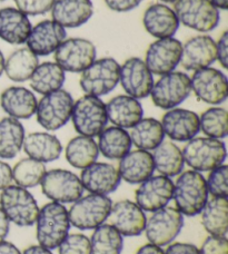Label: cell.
Listing matches in <instances>:
<instances>
[{"mask_svg":"<svg viewBox=\"0 0 228 254\" xmlns=\"http://www.w3.org/2000/svg\"><path fill=\"white\" fill-rule=\"evenodd\" d=\"M70 221L63 204L50 202L39 208L36 220V237L39 246L48 250L59 247L69 234Z\"/></svg>","mask_w":228,"mask_h":254,"instance_id":"6da1fadb","label":"cell"},{"mask_svg":"<svg viewBox=\"0 0 228 254\" xmlns=\"http://www.w3.org/2000/svg\"><path fill=\"white\" fill-rule=\"evenodd\" d=\"M206 179L197 171H184L174 184L172 198L176 208L182 215L196 216L200 214L208 199Z\"/></svg>","mask_w":228,"mask_h":254,"instance_id":"7a4b0ae2","label":"cell"},{"mask_svg":"<svg viewBox=\"0 0 228 254\" xmlns=\"http://www.w3.org/2000/svg\"><path fill=\"white\" fill-rule=\"evenodd\" d=\"M185 164L191 170L209 172L223 165L227 157L226 144L223 139L204 137H194L186 142L181 149Z\"/></svg>","mask_w":228,"mask_h":254,"instance_id":"3957f363","label":"cell"},{"mask_svg":"<svg viewBox=\"0 0 228 254\" xmlns=\"http://www.w3.org/2000/svg\"><path fill=\"white\" fill-rule=\"evenodd\" d=\"M120 65L115 58L104 57L95 60L80 72L79 85L85 95L105 96L119 84Z\"/></svg>","mask_w":228,"mask_h":254,"instance_id":"277c9868","label":"cell"},{"mask_svg":"<svg viewBox=\"0 0 228 254\" xmlns=\"http://www.w3.org/2000/svg\"><path fill=\"white\" fill-rule=\"evenodd\" d=\"M0 207L8 220L20 228L34 225L39 213L34 195L27 189L12 184L0 193Z\"/></svg>","mask_w":228,"mask_h":254,"instance_id":"5b68a950","label":"cell"},{"mask_svg":"<svg viewBox=\"0 0 228 254\" xmlns=\"http://www.w3.org/2000/svg\"><path fill=\"white\" fill-rule=\"evenodd\" d=\"M70 120L77 133L94 138L107 126L106 104L100 97L84 95L74 102Z\"/></svg>","mask_w":228,"mask_h":254,"instance_id":"8992f818","label":"cell"},{"mask_svg":"<svg viewBox=\"0 0 228 254\" xmlns=\"http://www.w3.org/2000/svg\"><path fill=\"white\" fill-rule=\"evenodd\" d=\"M113 206L107 195L89 194L77 199L68 211L72 226L78 230H95L108 220Z\"/></svg>","mask_w":228,"mask_h":254,"instance_id":"52a82bcc","label":"cell"},{"mask_svg":"<svg viewBox=\"0 0 228 254\" xmlns=\"http://www.w3.org/2000/svg\"><path fill=\"white\" fill-rule=\"evenodd\" d=\"M74 102L71 94L62 88L43 95L35 113L38 124L49 131L60 129L70 121Z\"/></svg>","mask_w":228,"mask_h":254,"instance_id":"ba28073f","label":"cell"},{"mask_svg":"<svg viewBox=\"0 0 228 254\" xmlns=\"http://www.w3.org/2000/svg\"><path fill=\"white\" fill-rule=\"evenodd\" d=\"M179 24L198 33H209L220 25V10L211 0H176L174 8Z\"/></svg>","mask_w":228,"mask_h":254,"instance_id":"9c48e42d","label":"cell"},{"mask_svg":"<svg viewBox=\"0 0 228 254\" xmlns=\"http://www.w3.org/2000/svg\"><path fill=\"white\" fill-rule=\"evenodd\" d=\"M190 93V77L186 72L174 70L154 83L149 96L155 106L168 111L184 103Z\"/></svg>","mask_w":228,"mask_h":254,"instance_id":"30bf717a","label":"cell"},{"mask_svg":"<svg viewBox=\"0 0 228 254\" xmlns=\"http://www.w3.org/2000/svg\"><path fill=\"white\" fill-rule=\"evenodd\" d=\"M184 223V215L176 207L165 206L153 212L146 221L144 232L149 243L165 247L178 237Z\"/></svg>","mask_w":228,"mask_h":254,"instance_id":"8fae6325","label":"cell"},{"mask_svg":"<svg viewBox=\"0 0 228 254\" xmlns=\"http://www.w3.org/2000/svg\"><path fill=\"white\" fill-rule=\"evenodd\" d=\"M40 185L45 196L60 204L74 203L83 196L85 190L79 176L62 169L46 172Z\"/></svg>","mask_w":228,"mask_h":254,"instance_id":"7c38bea8","label":"cell"},{"mask_svg":"<svg viewBox=\"0 0 228 254\" xmlns=\"http://www.w3.org/2000/svg\"><path fill=\"white\" fill-rule=\"evenodd\" d=\"M190 87L196 98L208 105H221L228 96L227 76L214 67L194 71L190 77Z\"/></svg>","mask_w":228,"mask_h":254,"instance_id":"4fadbf2b","label":"cell"},{"mask_svg":"<svg viewBox=\"0 0 228 254\" xmlns=\"http://www.w3.org/2000/svg\"><path fill=\"white\" fill-rule=\"evenodd\" d=\"M55 63L68 72H81L95 60L97 49L95 44L86 38H66L54 53Z\"/></svg>","mask_w":228,"mask_h":254,"instance_id":"5bb4252c","label":"cell"},{"mask_svg":"<svg viewBox=\"0 0 228 254\" xmlns=\"http://www.w3.org/2000/svg\"><path fill=\"white\" fill-rule=\"evenodd\" d=\"M182 43L175 37L156 39L145 54V64L153 75L163 76L174 71L179 65Z\"/></svg>","mask_w":228,"mask_h":254,"instance_id":"9a60e30c","label":"cell"},{"mask_svg":"<svg viewBox=\"0 0 228 254\" xmlns=\"http://www.w3.org/2000/svg\"><path fill=\"white\" fill-rule=\"evenodd\" d=\"M119 83L126 95L139 101L149 96L155 81L154 75L148 69L144 60L139 57H130L120 65Z\"/></svg>","mask_w":228,"mask_h":254,"instance_id":"2e32d148","label":"cell"},{"mask_svg":"<svg viewBox=\"0 0 228 254\" xmlns=\"http://www.w3.org/2000/svg\"><path fill=\"white\" fill-rule=\"evenodd\" d=\"M174 182L164 175L150 176L136 190V204L146 212H155L168 205L172 198Z\"/></svg>","mask_w":228,"mask_h":254,"instance_id":"e0dca14e","label":"cell"},{"mask_svg":"<svg viewBox=\"0 0 228 254\" xmlns=\"http://www.w3.org/2000/svg\"><path fill=\"white\" fill-rule=\"evenodd\" d=\"M216 62V42L208 35H196L181 45L179 65L196 71L211 67Z\"/></svg>","mask_w":228,"mask_h":254,"instance_id":"ac0fdd59","label":"cell"},{"mask_svg":"<svg viewBox=\"0 0 228 254\" xmlns=\"http://www.w3.org/2000/svg\"><path fill=\"white\" fill-rule=\"evenodd\" d=\"M67 38V31L53 19H45L31 28L26 40L28 47L38 57L49 56L57 51Z\"/></svg>","mask_w":228,"mask_h":254,"instance_id":"d6986e66","label":"cell"},{"mask_svg":"<svg viewBox=\"0 0 228 254\" xmlns=\"http://www.w3.org/2000/svg\"><path fill=\"white\" fill-rule=\"evenodd\" d=\"M111 224L122 237H138L144 232L146 221L145 211L137 205L136 202L122 199L113 204L111 214Z\"/></svg>","mask_w":228,"mask_h":254,"instance_id":"ffe728a7","label":"cell"},{"mask_svg":"<svg viewBox=\"0 0 228 254\" xmlns=\"http://www.w3.org/2000/svg\"><path fill=\"white\" fill-rule=\"evenodd\" d=\"M161 123L165 135L175 142H188L200 131L199 115L186 108L168 110Z\"/></svg>","mask_w":228,"mask_h":254,"instance_id":"44dd1931","label":"cell"},{"mask_svg":"<svg viewBox=\"0 0 228 254\" xmlns=\"http://www.w3.org/2000/svg\"><path fill=\"white\" fill-rule=\"evenodd\" d=\"M79 179L84 190H87L91 194L98 195L114 193L121 182L116 167L109 163L103 162H95L81 170Z\"/></svg>","mask_w":228,"mask_h":254,"instance_id":"7402d4cb","label":"cell"},{"mask_svg":"<svg viewBox=\"0 0 228 254\" xmlns=\"http://www.w3.org/2000/svg\"><path fill=\"white\" fill-rule=\"evenodd\" d=\"M179 25L175 11L166 3H152L143 15L145 30L156 39L174 37Z\"/></svg>","mask_w":228,"mask_h":254,"instance_id":"603a6c76","label":"cell"},{"mask_svg":"<svg viewBox=\"0 0 228 254\" xmlns=\"http://www.w3.org/2000/svg\"><path fill=\"white\" fill-rule=\"evenodd\" d=\"M37 98L30 89L22 86H10L0 95V106L9 117L29 120L37 108Z\"/></svg>","mask_w":228,"mask_h":254,"instance_id":"cb8c5ba5","label":"cell"},{"mask_svg":"<svg viewBox=\"0 0 228 254\" xmlns=\"http://www.w3.org/2000/svg\"><path fill=\"white\" fill-rule=\"evenodd\" d=\"M53 20L63 28H78L94 15L91 0H56L52 8Z\"/></svg>","mask_w":228,"mask_h":254,"instance_id":"d4e9b609","label":"cell"},{"mask_svg":"<svg viewBox=\"0 0 228 254\" xmlns=\"http://www.w3.org/2000/svg\"><path fill=\"white\" fill-rule=\"evenodd\" d=\"M117 170L125 182L133 185L143 183L155 172L152 153L138 148L129 151L119 160Z\"/></svg>","mask_w":228,"mask_h":254,"instance_id":"484cf974","label":"cell"},{"mask_svg":"<svg viewBox=\"0 0 228 254\" xmlns=\"http://www.w3.org/2000/svg\"><path fill=\"white\" fill-rule=\"evenodd\" d=\"M107 119L114 126L131 128L144 117V110L138 99L129 95H117L106 104Z\"/></svg>","mask_w":228,"mask_h":254,"instance_id":"4316f807","label":"cell"},{"mask_svg":"<svg viewBox=\"0 0 228 254\" xmlns=\"http://www.w3.org/2000/svg\"><path fill=\"white\" fill-rule=\"evenodd\" d=\"M33 28L29 18L19 9L6 7L0 9V39L10 45H22Z\"/></svg>","mask_w":228,"mask_h":254,"instance_id":"83f0119b","label":"cell"},{"mask_svg":"<svg viewBox=\"0 0 228 254\" xmlns=\"http://www.w3.org/2000/svg\"><path fill=\"white\" fill-rule=\"evenodd\" d=\"M28 157L42 163L57 161L62 153V145L56 135L47 131H35L27 135L22 145Z\"/></svg>","mask_w":228,"mask_h":254,"instance_id":"f1b7e54d","label":"cell"},{"mask_svg":"<svg viewBox=\"0 0 228 254\" xmlns=\"http://www.w3.org/2000/svg\"><path fill=\"white\" fill-rule=\"evenodd\" d=\"M38 65L39 57L28 47H20L4 58L3 72L15 83H24L30 79Z\"/></svg>","mask_w":228,"mask_h":254,"instance_id":"f546056e","label":"cell"},{"mask_svg":"<svg viewBox=\"0 0 228 254\" xmlns=\"http://www.w3.org/2000/svg\"><path fill=\"white\" fill-rule=\"evenodd\" d=\"M154 166L159 174L174 178L178 176L185 167L181 149L171 140H163L152 153Z\"/></svg>","mask_w":228,"mask_h":254,"instance_id":"4dcf8cb0","label":"cell"},{"mask_svg":"<svg viewBox=\"0 0 228 254\" xmlns=\"http://www.w3.org/2000/svg\"><path fill=\"white\" fill-rule=\"evenodd\" d=\"M97 146L99 153L108 160H120L127 153L131 151V143L129 133L124 128L117 126L106 127L98 135Z\"/></svg>","mask_w":228,"mask_h":254,"instance_id":"1f68e13d","label":"cell"},{"mask_svg":"<svg viewBox=\"0 0 228 254\" xmlns=\"http://www.w3.org/2000/svg\"><path fill=\"white\" fill-rule=\"evenodd\" d=\"M25 137V127L20 121L9 116L0 120V158H15L22 149Z\"/></svg>","mask_w":228,"mask_h":254,"instance_id":"d6a6232c","label":"cell"},{"mask_svg":"<svg viewBox=\"0 0 228 254\" xmlns=\"http://www.w3.org/2000/svg\"><path fill=\"white\" fill-rule=\"evenodd\" d=\"M66 71L55 62L39 64L30 77V87L34 92L46 95L62 88Z\"/></svg>","mask_w":228,"mask_h":254,"instance_id":"836d02e7","label":"cell"},{"mask_svg":"<svg viewBox=\"0 0 228 254\" xmlns=\"http://www.w3.org/2000/svg\"><path fill=\"white\" fill-rule=\"evenodd\" d=\"M200 213L202 224L209 235L226 237L228 232V201L226 197L208 198Z\"/></svg>","mask_w":228,"mask_h":254,"instance_id":"e575fe53","label":"cell"},{"mask_svg":"<svg viewBox=\"0 0 228 254\" xmlns=\"http://www.w3.org/2000/svg\"><path fill=\"white\" fill-rule=\"evenodd\" d=\"M65 156L67 162L72 167L84 170L93 163L97 162L99 156L97 142H95L93 137H88V136H75L67 144Z\"/></svg>","mask_w":228,"mask_h":254,"instance_id":"d590c367","label":"cell"},{"mask_svg":"<svg viewBox=\"0 0 228 254\" xmlns=\"http://www.w3.org/2000/svg\"><path fill=\"white\" fill-rule=\"evenodd\" d=\"M130 139L133 145L143 151H154L163 140H165L162 123L154 117L141 119L130 128Z\"/></svg>","mask_w":228,"mask_h":254,"instance_id":"8d00e7d4","label":"cell"},{"mask_svg":"<svg viewBox=\"0 0 228 254\" xmlns=\"http://www.w3.org/2000/svg\"><path fill=\"white\" fill-rule=\"evenodd\" d=\"M89 241L91 254H120L124 248V237L112 224L96 228Z\"/></svg>","mask_w":228,"mask_h":254,"instance_id":"74e56055","label":"cell"},{"mask_svg":"<svg viewBox=\"0 0 228 254\" xmlns=\"http://www.w3.org/2000/svg\"><path fill=\"white\" fill-rule=\"evenodd\" d=\"M47 172L45 163L33 160L30 157L22 158L12 169V181L16 185L24 189L36 188L42 183Z\"/></svg>","mask_w":228,"mask_h":254,"instance_id":"f35d334b","label":"cell"},{"mask_svg":"<svg viewBox=\"0 0 228 254\" xmlns=\"http://www.w3.org/2000/svg\"><path fill=\"white\" fill-rule=\"evenodd\" d=\"M199 129L205 136L223 139L228 135V112L223 107H209L199 116Z\"/></svg>","mask_w":228,"mask_h":254,"instance_id":"ab89813d","label":"cell"},{"mask_svg":"<svg viewBox=\"0 0 228 254\" xmlns=\"http://www.w3.org/2000/svg\"><path fill=\"white\" fill-rule=\"evenodd\" d=\"M208 194L213 197H226L228 196V166L223 164L209 171V175L206 180Z\"/></svg>","mask_w":228,"mask_h":254,"instance_id":"60d3db41","label":"cell"},{"mask_svg":"<svg viewBox=\"0 0 228 254\" xmlns=\"http://www.w3.org/2000/svg\"><path fill=\"white\" fill-rule=\"evenodd\" d=\"M58 250L59 254H91L89 239L81 233L68 234Z\"/></svg>","mask_w":228,"mask_h":254,"instance_id":"b9f144b4","label":"cell"},{"mask_svg":"<svg viewBox=\"0 0 228 254\" xmlns=\"http://www.w3.org/2000/svg\"><path fill=\"white\" fill-rule=\"evenodd\" d=\"M21 12L27 16H39L52 10L56 0H13Z\"/></svg>","mask_w":228,"mask_h":254,"instance_id":"7bdbcfd3","label":"cell"},{"mask_svg":"<svg viewBox=\"0 0 228 254\" xmlns=\"http://www.w3.org/2000/svg\"><path fill=\"white\" fill-rule=\"evenodd\" d=\"M200 254H228V241L226 237H209L205 240Z\"/></svg>","mask_w":228,"mask_h":254,"instance_id":"ee69618b","label":"cell"},{"mask_svg":"<svg viewBox=\"0 0 228 254\" xmlns=\"http://www.w3.org/2000/svg\"><path fill=\"white\" fill-rule=\"evenodd\" d=\"M104 1L113 11L128 12L138 7L143 0H104Z\"/></svg>","mask_w":228,"mask_h":254,"instance_id":"f6af8a7d","label":"cell"},{"mask_svg":"<svg viewBox=\"0 0 228 254\" xmlns=\"http://www.w3.org/2000/svg\"><path fill=\"white\" fill-rule=\"evenodd\" d=\"M228 31L225 30L221 35L220 39L216 42V61L221 64V66L227 69L228 67Z\"/></svg>","mask_w":228,"mask_h":254,"instance_id":"bcb514c9","label":"cell"},{"mask_svg":"<svg viewBox=\"0 0 228 254\" xmlns=\"http://www.w3.org/2000/svg\"><path fill=\"white\" fill-rule=\"evenodd\" d=\"M165 254H200L199 249L191 243L175 242L168 244Z\"/></svg>","mask_w":228,"mask_h":254,"instance_id":"7dc6e473","label":"cell"},{"mask_svg":"<svg viewBox=\"0 0 228 254\" xmlns=\"http://www.w3.org/2000/svg\"><path fill=\"white\" fill-rule=\"evenodd\" d=\"M12 169L8 163L0 160V190L12 184Z\"/></svg>","mask_w":228,"mask_h":254,"instance_id":"c3c4849f","label":"cell"},{"mask_svg":"<svg viewBox=\"0 0 228 254\" xmlns=\"http://www.w3.org/2000/svg\"><path fill=\"white\" fill-rule=\"evenodd\" d=\"M10 231V221L4 214V212L0 207V242L4 241Z\"/></svg>","mask_w":228,"mask_h":254,"instance_id":"681fc988","label":"cell"},{"mask_svg":"<svg viewBox=\"0 0 228 254\" xmlns=\"http://www.w3.org/2000/svg\"><path fill=\"white\" fill-rule=\"evenodd\" d=\"M136 254H165V253H164L162 247L155 246V244H152V243H147L141 248H139L138 251L136 252Z\"/></svg>","mask_w":228,"mask_h":254,"instance_id":"f907efd6","label":"cell"},{"mask_svg":"<svg viewBox=\"0 0 228 254\" xmlns=\"http://www.w3.org/2000/svg\"><path fill=\"white\" fill-rule=\"evenodd\" d=\"M0 254H21L15 244L7 241L0 242Z\"/></svg>","mask_w":228,"mask_h":254,"instance_id":"816d5d0a","label":"cell"},{"mask_svg":"<svg viewBox=\"0 0 228 254\" xmlns=\"http://www.w3.org/2000/svg\"><path fill=\"white\" fill-rule=\"evenodd\" d=\"M21 254H54L52 250H48L42 246H31L27 248Z\"/></svg>","mask_w":228,"mask_h":254,"instance_id":"f5cc1de1","label":"cell"},{"mask_svg":"<svg viewBox=\"0 0 228 254\" xmlns=\"http://www.w3.org/2000/svg\"><path fill=\"white\" fill-rule=\"evenodd\" d=\"M211 2L218 10H227L228 9V0H211Z\"/></svg>","mask_w":228,"mask_h":254,"instance_id":"db71d44e","label":"cell"},{"mask_svg":"<svg viewBox=\"0 0 228 254\" xmlns=\"http://www.w3.org/2000/svg\"><path fill=\"white\" fill-rule=\"evenodd\" d=\"M3 68H4V56L2 52L0 51V77L3 74Z\"/></svg>","mask_w":228,"mask_h":254,"instance_id":"11a10c76","label":"cell"},{"mask_svg":"<svg viewBox=\"0 0 228 254\" xmlns=\"http://www.w3.org/2000/svg\"><path fill=\"white\" fill-rule=\"evenodd\" d=\"M162 2H166V3H174L176 0H161Z\"/></svg>","mask_w":228,"mask_h":254,"instance_id":"9f6ffc18","label":"cell"},{"mask_svg":"<svg viewBox=\"0 0 228 254\" xmlns=\"http://www.w3.org/2000/svg\"><path fill=\"white\" fill-rule=\"evenodd\" d=\"M1 1H6V0H0V2H1Z\"/></svg>","mask_w":228,"mask_h":254,"instance_id":"6f0895ef","label":"cell"}]
</instances>
